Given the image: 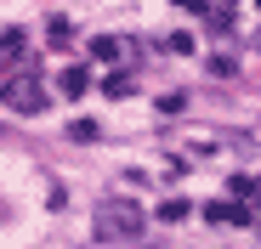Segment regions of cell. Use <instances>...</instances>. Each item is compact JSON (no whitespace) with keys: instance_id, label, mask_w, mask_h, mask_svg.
Returning <instances> with one entry per match:
<instances>
[{"instance_id":"obj_1","label":"cell","mask_w":261,"mask_h":249,"mask_svg":"<svg viewBox=\"0 0 261 249\" xmlns=\"http://www.w3.org/2000/svg\"><path fill=\"white\" fill-rule=\"evenodd\" d=\"M142 204H130V198H102L97 204V238H108V243H125V238H137L142 232Z\"/></svg>"},{"instance_id":"obj_2","label":"cell","mask_w":261,"mask_h":249,"mask_svg":"<svg viewBox=\"0 0 261 249\" xmlns=\"http://www.w3.org/2000/svg\"><path fill=\"white\" fill-rule=\"evenodd\" d=\"M0 102H6L12 113H40L46 108V85H40L34 74H12L6 85H0Z\"/></svg>"},{"instance_id":"obj_3","label":"cell","mask_w":261,"mask_h":249,"mask_svg":"<svg viewBox=\"0 0 261 249\" xmlns=\"http://www.w3.org/2000/svg\"><path fill=\"white\" fill-rule=\"evenodd\" d=\"M57 85H63V97H85V91H91V74H85V68H63Z\"/></svg>"},{"instance_id":"obj_4","label":"cell","mask_w":261,"mask_h":249,"mask_svg":"<svg viewBox=\"0 0 261 249\" xmlns=\"http://www.w3.org/2000/svg\"><path fill=\"white\" fill-rule=\"evenodd\" d=\"M204 215H210V221H250V210H244V204H210Z\"/></svg>"},{"instance_id":"obj_5","label":"cell","mask_w":261,"mask_h":249,"mask_svg":"<svg viewBox=\"0 0 261 249\" xmlns=\"http://www.w3.org/2000/svg\"><path fill=\"white\" fill-rule=\"evenodd\" d=\"M91 57H97V63H114V57H119V40L97 34V40H91Z\"/></svg>"},{"instance_id":"obj_6","label":"cell","mask_w":261,"mask_h":249,"mask_svg":"<svg viewBox=\"0 0 261 249\" xmlns=\"http://www.w3.org/2000/svg\"><path fill=\"white\" fill-rule=\"evenodd\" d=\"M68 136H74V142H97V119H74Z\"/></svg>"},{"instance_id":"obj_7","label":"cell","mask_w":261,"mask_h":249,"mask_svg":"<svg viewBox=\"0 0 261 249\" xmlns=\"http://www.w3.org/2000/svg\"><path fill=\"white\" fill-rule=\"evenodd\" d=\"M46 34H51V46H68V40H74V28H68L63 17H51V23H46Z\"/></svg>"},{"instance_id":"obj_8","label":"cell","mask_w":261,"mask_h":249,"mask_svg":"<svg viewBox=\"0 0 261 249\" xmlns=\"http://www.w3.org/2000/svg\"><path fill=\"white\" fill-rule=\"evenodd\" d=\"M159 215H165V221H182V215H188V204H182V198H165V204H159Z\"/></svg>"},{"instance_id":"obj_9","label":"cell","mask_w":261,"mask_h":249,"mask_svg":"<svg viewBox=\"0 0 261 249\" xmlns=\"http://www.w3.org/2000/svg\"><path fill=\"white\" fill-rule=\"evenodd\" d=\"M102 91H108V97H130V74H114V79H108Z\"/></svg>"},{"instance_id":"obj_10","label":"cell","mask_w":261,"mask_h":249,"mask_svg":"<svg viewBox=\"0 0 261 249\" xmlns=\"http://www.w3.org/2000/svg\"><path fill=\"white\" fill-rule=\"evenodd\" d=\"M165 46H170V51H193V34H188V28H176V34L165 40Z\"/></svg>"},{"instance_id":"obj_11","label":"cell","mask_w":261,"mask_h":249,"mask_svg":"<svg viewBox=\"0 0 261 249\" xmlns=\"http://www.w3.org/2000/svg\"><path fill=\"white\" fill-rule=\"evenodd\" d=\"M0 51H6V57H17V51H23V34H17V28H12V34H0Z\"/></svg>"},{"instance_id":"obj_12","label":"cell","mask_w":261,"mask_h":249,"mask_svg":"<svg viewBox=\"0 0 261 249\" xmlns=\"http://www.w3.org/2000/svg\"><path fill=\"white\" fill-rule=\"evenodd\" d=\"M176 6H188V12H204V0H176Z\"/></svg>"},{"instance_id":"obj_13","label":"cell","mask_w":261,"mask_h":249,"mask_svg":"<svg viewBox=\"0 0 261 249\" xmlns=\"http://www.w3.org/2000/svg\"><path fill=\"white\" fill-rule=\"evenodd\" d=\"M255 198H261V181H255Z\"/></svg>"}]
</instances>
